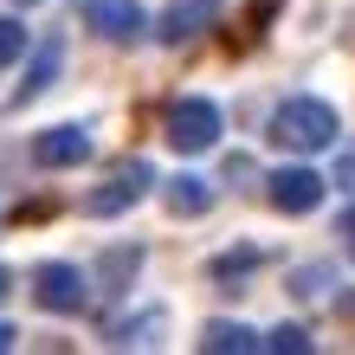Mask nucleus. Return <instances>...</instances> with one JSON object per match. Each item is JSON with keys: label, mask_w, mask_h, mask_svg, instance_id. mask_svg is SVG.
<instances>
[{"label": "nucleus", "mask_w": 355, "mask_h": 355, "mask_svg": "<svg viewBox=\"0 0 355 355\" xmlns=\"http://www.w3.org/2000/svg\"><path fill=\"white\" fill-rule=\"evenodd\" d=\"M336 136H343V116H336V103H323V97H284L278 110H271V142H278V149L317 155V149H336Z\"/></svg>", "instance_id": "1"}, {"label": "nucleus", "mask_w": 355, "mask_h": 355, "mask_svg": "<svg viewBox=\"0 0 355 355\" xmlns=\"http://www.w3.org/2000/svg\"><path fill=\"white\" fill-rule=\"evenodd\" d=\"M162 136H168V149H181V155H200V149L220 142V110L207 97H181V103H168V116H162Z\"/></svg>", "instance_id": "2"}, {"label": "nucleus", "mask_w": 355, "mask_h": 355, "mask_svg": "<svg viewBox=\"0 0 355 355\" xmlns=\"http://www.w3.org/2000/svg\"><path fill=\"white\" fill-rule=\"evenodd\" d=\"M85 284H91V278H85L78 265L46 259V265L33 271V304H39V310H52V317H78V310H85V297H91Z\"/></svg>", "instance_id": "3"}, {"label": "nucleus", "mask_w": 355, "mask_h": 355, "mask_svg": "<svg viewBox=\"0 0 355 355\" xmlns=\"http://www.w3.org/2000/svg\"><path fill=\"white\" fill-rule=\"evenodd\" d=\"M85 26L110 46H136L149 33V13H142V0H85Z\"/></svg>", "instance_id": "4"}, {"label": "nucleus", "mask_w": 355, "mask_h": 355, "mask_svg": "<svg viewBox=\"0 0 355 355\" xmlns=\"http://www.w3.org/2000/svg\"><path fill=\"white\" fill-rule=\"evenodd\" d=\"M149 181H155L149 162H123L103 187H91V194H85V214H123V207H136L142 194H149Z\"/></svg>", "instance_id": "5"}, {"label": "nucleus", "mask_w": 355, "mask_h": 355, "mask_svg": "<svg viewBox=\"0 0 355 355\" xmlns=\"http://www.w3.org/2000/svg\"><path fill=\"white\" fill-rule=\"evenodd\" d=\"M33 162L39 168H78V162H91V136L78 123H52L33 136Z\"/></svg>", "instance_id": "6"}, {"label": "nucleus", "mask_w": 355, "mask_h": 355, "mask_svg": "<svg viewBox=\"0 0 355 355\" xmlns=\"http://www.w3.org/2000/svg\"><path fill=\"white\" fill-rule=\"evenodd\" d=\"M214 19H220V0H175V7L155 19V39L162 46H187V39H200Z\"/></svg>", "instance_id": "7"}, {"label": "nucleus", "mask_w": 355, "mask_h": 355, "mask_svg": "<svg viewBox=\"0 0 355 355\" xmlns=\"http://www.w3.org/2000/svg\"><path fill=\"white\" fill-rule=\"evenodd\" d=\"M265 194L278 214H310V207H323V175L317 168H278Z\"/></svg>", "instance_id": "8"}, {"label": "nucleus", "mask_w": 355, "mask_h": 355, "mask_svg": "<svg viewBox=\"0 0 355 355\" xmlns=\"http://www.w3.org/2000/svg\"><path fill=\"white\" fill-rule=\"evenodd\" d=\"M162 329H168V310H136V317H116L110 329H103V343L110 349H149V343H162Z\"/></svg>", "instance_id": "9"}, {"label": "nucleus", "mask_w": 355, "mask_h": 355, "mask_svg": "<svg viewBox=\"0 0 355 355\" xmlns=\"http://www.w3.org/2000/svg\"><path fill=\"white\" fill-rule=\"evenodd\" d=\"M58 65H65V39H39V52H33V65H26V78H19V91H13V103H33L39 91L58 78Z\"/></svg>", "instance_id": "10"}, {"label": "nucleus", "mask_w": 355, "mask_h": 355, "mask_svg": "<svg viewBox=\"0 0 355 355\" xmlns=\"http://www.w3.org/2000/svg\"><path fill=\"white\" fill-rule=\"evenodd\" d=\"M200 349H207V355H252V349H265V336H259L252 323H226V317H214V323L200 329Z\"/></svg>", "instance_id": "11"}, {"label": "nucleus", "mask_w": 355, "mask_h": 355, "mask_svg": "<svg viewBox=\"0 0 355 355\" xmlns=\"http://www.w3.org/2000/svg\"><path fill=\"white\" fill-rule=\"evenodd\" d=\"M162 200H168L175 220H194V214H207V207H214V187H207L200 175H175L168 187H162Z\"/></svg>", "instance_id": "12"}, {"label": "nucleus", "mask_w": 355, "mask_h": 355, "mask_svg": "<svg viewBox=\"0 0 355 355\" xmlns=\"http://www.w3.org/2000/svg\"><path fill=\"white\" fill-rule=\"evenodd\" d=\"M142 271V245H110V252L97 259V278H103V291H123Z\"/></svg>", "instance_id": "13"}, {"label": "nucleus", "mask_w": 355, "mask_h": 355, "mask_svg": "<svg viewBox=\"0 0 355 355\" xmlns=\"http://www.w3.org/2000/svg\"><path fill=\"white\" fill-rule=\"evenodd\" d=\"M252 265H259V252H252V245H239V252H220L214 265H207V278H214V284H233V278H245Z\"/></svg>", "instance_id": "14"}, {"label": "nucleus", "mask_w": 355, "mask_h": 355, "mask_svg": "<svg viewBox=\"0 0 355 355\" xmlns=\"http://www.w3.org/2000/svg\"><path fill=\"white\" fill-rule=\"evenodd\" d=\"M265 349H278V355H284V349H291V355H304V349H310V336H304L297 323H278V329H265Z\"/></svg>", "instance_id": "15"}, {"label": "nucleus", "mask_w": 355, "mask_h": 355, "mask_svg": "<svg viewBox=\"0 0 355 355\" xmlns=\"http://www.w3.org/2000/svg\"><path fill=\"white\" fill-rule=\"evenodd\" d=\"M13 58H26V26L19 19H0V65H13Z\"/></svg>", "instance_id": "16"}, {"label": "nucleus", "mask_w": 355, "mask_h": 355, "mask_svg": "<svg viewBox=\"0 0 355 355\" xmlns=\"http://www.w3.org/2000/svg\"><path fill=\"white\" fill-rule=\"evenodd\" d=\"M323 284H329L323 265H304V271H297V297H323Z\"/></svg>", "instance_id": "17"}, {"label": "nucleus", "mask_w": 355, "mask_h": 355, "mask_svg": "<svg viewBox=\"0 0 355 355\" xmlns=\"http://www.w3.org/2000/svg\"><path fill=\"white\" fill-rule=\"evenodd\" d=\"M336 181H343V187H355V155H343V162H336Z\"/></svg>", "instance_id": "18"}, {"label": "nucleus", "mask_w": 355, "mask_h": 355, "mask_svg": "<svg viewBox=\"0 0 355 355\" xmlns=\"http://www.w3.org/2000/svg\"><path fill=\"white\" fill-rule=\"evenodd\" d=\"M13 343H19V329H13V323H0V355H7Z\"/></svg>", "instance_id": "19"}, {"label": "nucleus", "mask_w": 355, "mask_h": 355, "mask_svg": "<svg viewBox=\"0 0 355 355\" xmlns=\"http://www.w3.org/2000/svg\"><path fill=\"white\" fill-rule=\"evenodd\" d=\"M7 291H13V271H7V265H0V304H7Z\"/></svg>", "instance_id": "20"}, {"label": "nucleus", "mask_w": 355, "mask_h": 355, "mask_svg": "<svg viewBox=\"0 0 355 355\" xmlns=\"http://www.w3.org/2000/svg\"><path fill=\"white\" fill-rule=\"evenodd\" d=\"M343 233H349V239H355V207H349V214H343Z\"/></svg>", "instance_id": "21"}, {"label": "nucleus", "mask_w": 355, "mask_h": 355, "mask_svg": "<svg viewBox=\"0 0 355 355\" xmlns=\"http://www.w3.org/2000/svg\"><path fill=\"white\" fill-rule=\"evenodd\" d=\"M19 7H39V0H19Z\"/></svg>", "instance_id": "22"}, {"label": "nucleus", "mask_w": 355, "mask_h": 355, "mask_svg": "<svg viewBox=\"0 0 355 355\" xmlns=\"http://www.w3.org/2000/svg\"><path fill=\"white\" fill-rule=\"evenodd\" d=\"M349 252H355V239H349Z\"/></svg>", "instance_id": "23"}]
</instances>
